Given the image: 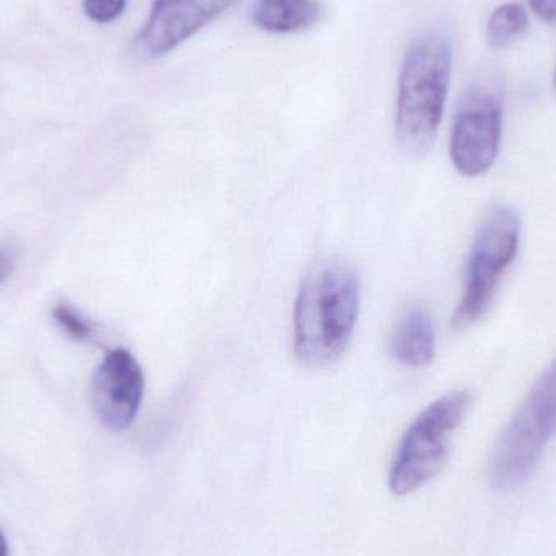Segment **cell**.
Instances as JSON below:
<instances>
[{
  "mask_svg": "<svg viewBox=\"0 0 556 556\" xmlns=\"http://www.w3.org/2000/svg\"><path fill=\"white\" fill-rule=\"evenodd\" d=\"M453 39L428 28L408 45L399 75L395 139L402 152L421 159L437 140L453 72Z\"/></svg>",
  "mask_w": 556,
  "mask_h": 556,
  "instance_id": "obj_1",
  "label": "cell"
},
{
  "mask_svg": "<svg viewBox=\"0 0 556 556\" xmlns=\"http://www.w3.org/2000/svg\"><path fill=\"white\" fill-rule=\"evenodd\" d=\"M359 309V281L342 261L314 267L294 303V353L306 366L339 359L352 340Z\"/></svg>",
  "mask_w": 556,
  "mask_h": 556,
  "instance_id": "obj_2",
  "label": "cell"
},
{
  "mask_svg": "<svg viewBox=\"0 0 556 556\" xmlns=\"http://www.w3.org/2000/svg\"><path fill=\"white\" fill-rule=\"evenodd\" d=\"M556 434V358L532 386L496 440L489 479L496 492H511L531 476Z\"/></svg>",
  "mask_w": 556,
  "mask_h": 556,
  "instance_id": "obj_3",
  "label": "cell"
},
{
  "mask_svg": "<svg viewBox=\"0 0 556 556\" xmlns=\"http://www.w3.org/2000/svg\"><path fill=\"white\" fill-rule=\"evenodd\" d=\"M473 397L456 391L428 405L405 431L389 472V489L407 496L427 485L446 466L454 434L466 420Z\"/></svg>",
  "mask_w": 556,
  "mask_h": 556,
  "instance_id": "obj_4",
  "label": "cell"
},
{
  "mask_svg": "<svg viewBox=\"0 0 556 556\" xmlns=\"http://www.w3.org/2000/svg\"><path fill=\"white\" fill-rule=\"evenodd\" d=\"M521 220L506 205H493L477 231L467 261L466 285L453 316V329L464 332L489 314L506 270L518 256Z\"/></svg>",
  "mask_w": 556,
  "mask_h": 556,
  "instance_id": "obj_5",
  "label": "cell"
},
{
  "mask_svg": "<svg viewBox=\"0 0 556 556\" xmlns=\"http://www.w3.org/2000/svg\"><path fill=\"white\" fill-rule=\"evenodd\" d=\"M505 81L496 71H485L467 88L451 130L450 155L454 168L467 178L485 175L503 136Z\"/></svg>",
  "mask_w": 556,
  "mask_h": 556,
  "instance_id": "obj_6",
  "label": "cell"
},
{
  "mask_svg": "<svg viewBox=\"0 0 556 556\" xmlns=\"http://www.w3.org/2000/svg\"><path fill=\"white\" fill-rule=\"evenodd\" d=\"M146 378L126 349L106 353L91 379V405L100 424L114 433L130 428L142 405Z\"/></svg>",
  "mask_w": 556,
  "mask_h": 556,
  "instance_id": "obj_7",
  "label": "cell"
},
{
  "mask_svg": "<svg viewBox=\"0 0 556 556\" xmlns=\"http://www.w3.org/2000/svg\"><path fill=\"white\" fill-rule=\"evenodd\" d=\"M238 0H153L149 18L134 39L140 58H163L214 22Z\"/></svg>",
  "mask_w": 556,
  "mask_h": 556,
  "instance_id": "obj_8",
  "label": "cell"
},
{
  "mask_svg": "<svg viewBox=\"0 0 556 556\" xmlns=\"http://www.w3.org/2000/svg\"><path fill=\"white\" fill-rule=\"evenodd\" d=\"M391 353L408 368H425L437 355L433 320L424 306H412L399 320L391 340Z\"/></svg>",
  "mask_w": 556,
  "mask_h": 556,
  "instance_id": "obj_9",
  "label": "cell"
},
{
  "mask_svg": "<svg viewBox=\"0 0 556 556\" xmlns=\"http://www.w3.org/2000/svg\"><path fill=\"white\" fill-rule=\"evenodd\" d=\"M320 15L319 0H257L251 9L254 25L274 35L304 31L316 25Z\"/></svg>",
  "mask_w": 556,
  "mask_h": 556,
  "instance_id": "obj_10",
  "label": "cell"
},
{
  "mask_svg": "<svg viewBox=\"0 0 556 556\" xmlns=\"http://www.w3.org/2000/svg\"><path fill=\"white\" fill-rule=\"evenodd\" d=\"M529 31V15L525 7L509 2L496 7L486 23V39L493 49L511 48Z\"/></svg>",
  "mask_w": 556,
  "mask_h": 556,
  "instance_id": "obj_11",
  "label": "cell"
},
{
  "mask_svg": "<svg viewBox=\"0 0 556 556\" xmlns=\"http://www.w3.org/2000/svg\"><path fill=\"white\" fill-rule=\"evenodd\" d=\"M52 317H54L59 327L75 342H90V340H93V326L68 304H58L52 309Z\"/></svg>",
  "mask_w": 556,
  "mask_h": 556,
  "instance_id": "obj_12",
  "label": "cell"
},
{
  "mask_svg": "<svg viewBox=\"0 0 556 556\" xmlns=\"http://www.w3.org/2000/svg\"><path fill=\"white\" fill-rule=\"evenodd\" d=\"M127 0H84L81 9L91 22L106 25L123 15Z\"/></svg>",
  "mask_w": 556,
  "mask_h": 556,
  "instance_id": "obj_13",
  "label": "cell"
},
{
  "mask_svg": "<svg viewBox=\"0 0 556 556\" xmlns=\"http://www.w3.org/2000/svg\"><path fill=\"white\" fill-rule=\"evenodd\" d=\"M529 5L542 22L556 26V0H529Z\"/></svg>",
  "mask_w": 556,
  "mask_h": 556,
  "instance_id": "obj_14",
  "label": "cell"
},
{
  "mask_svg": "<svg viewBox=\"0 0 556 556\" xmlns=\"http://www.w3.org/2000/svg\"><path fill=\"white\" fill-rule=\"evenodd\" d=\"M13 267H15L13 257L7 251L0 250V283H3L7 278L12 276Z\"/></svg>",
  "mask_w": 556,
  "mask_h": 556,
  "instance_id": "obj_15",
  "label": "cell"
},
{
  "mask_svg": "<svg viewBox=\"0 0 556 556\" xmlns=\"http://www.w3.org/2000/svg\"><path fill=\"white\" fill-rule=\"evenodd\" d=\"M7 554H9V547H7L5 538L0 532V556H7Z\"/></svg>",
  "mask_w": 556,
  "mask_h": 556,
  "instance_id": "obj_16",
  "label": "cell"
},
{
  "mask_svg": "<svg viewBox=\"0 0 556 556\" xmlns=\"http://www.w3.org/2000/svg\"><path fill=\"white\" fill-rule=\"evenodd\" d=\"M554 91L556 97V65H555V72H554Z\"/></svg>",
  "mask_w": 556,
  "mask_h": 556,
  "instance_id": "obj_17",
  "label": "cell"
}]
</instances>
